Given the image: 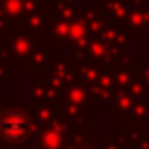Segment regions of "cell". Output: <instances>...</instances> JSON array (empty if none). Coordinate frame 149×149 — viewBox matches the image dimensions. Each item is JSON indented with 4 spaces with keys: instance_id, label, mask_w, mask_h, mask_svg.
I'll use <instances>...</instances> for the list:
<instances>
[{
    "instance_id": "1",
    "label": "cell",
    "mask_w": 149,
    "mask_h": 149,
    "mask_svg": "<svg viewBox=\"0 0 149 149\" xmlns=\"http://www.w3.org/2000/svg\"><path fill=\"white\" fill-rule=\"evenodd\" d=\"M0 135L9 142H19V140H26L30 135V119L26 112H19V109H7L2 116H0Z\"/></svg>"
}]
</instances>
